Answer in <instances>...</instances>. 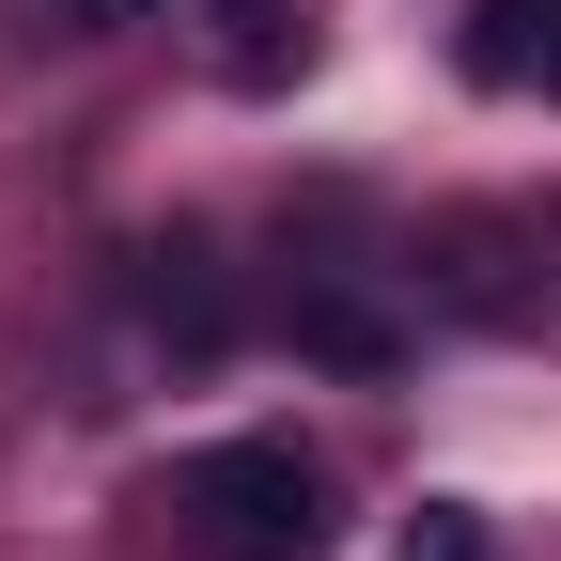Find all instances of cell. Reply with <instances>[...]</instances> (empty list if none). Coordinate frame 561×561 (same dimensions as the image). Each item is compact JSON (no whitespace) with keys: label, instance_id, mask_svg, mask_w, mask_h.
I'll return each mask as SVG.
<instances>
[{"label":"cell","instance_id":"3","mask_svg":"<svg viewBox=\"0 0 561 561\" xmlns=\"http://www.w3.org/2000/svg\"><path fill=\"white\" fill-rule=\"evenodd\" d=\"M453 62L483 94H561V0H468L453 16Z\"/></svg>","mask_w":561,"mask_h":561},{"label":"cell","instance_id":"2","mask_svg":"<svg viewBox=\"0 0 561 561\" xmlns=\"http://www.w3.org/2000/svg\"><path fill=\"white\" fill-rule=\"evenodd\" d=\"M140 328H157L172 359H219V343H234V280H219L203 234H157V250H140Z\"/></svg>","mask_w":561,"mask_h":561},{"label":"cell","instance_id":"5","mask_svg":"<svg viewBox=\"0 0 561 561\" xmlns=\"http://www.w3.org/2000/svg\"><path fill=\"white\" fill-rule=\"evenodd\" d=\"M203 16H219V47H234V79H250V94L297 62V0H203Z\"/></svg>","mask_w":561,"mask_h":561},{"label":"cell","instance_id":"7","mask_svg":"<svg viewBox=\"0 0 561 561\" xmlns=\"http://www.w3.org/2000/svg\"><path fill=\"white\" fill-rule=\"evenodd\" d=\"M125 16H157V0H32V32H62V47H94V32H125Z\"/></svg>","mask_w":561,"mask_h":561},{"label":"cell","instance_id":"4","mask_svg":"<svg viewBox=\"0 0 561 561\" xmlns=\"http://www.w3.org/2000/svg\"><path fill=\"white\" fill-rule=\"evenodd\" d=\"M297 359H328V375H390L405 328L359 297V280H297Z\"/></svg>","mask_w":561,"mask_h":561},{"label":"cell","instance_id":"1","mask_svg":"<svg viewBox=\"0 0 561 561\" xmlns=\"http://www.w3.org/2000/svg\"><path fill=\"white\" fill-rule=\"evenodd\" d=\"M157 515L203 546V561H328V468L297 437H219L157 483Z\"/></svg>","mask_w":561,"mask_h":561},{"label":"cell","instance_id":"6","mask_svg":"<svg viewBox=\"0 0 561 561\" xmlns=\"http://www.w3.org/2000/svg\"><path fill=\"white\" fill-rule=\"evenodd\" d=\"M405 561H500V530H483L468 500H421L405 515Z\"/></svg>","mask_w":561,"mask_h":561}]
</instances>
